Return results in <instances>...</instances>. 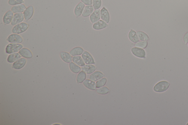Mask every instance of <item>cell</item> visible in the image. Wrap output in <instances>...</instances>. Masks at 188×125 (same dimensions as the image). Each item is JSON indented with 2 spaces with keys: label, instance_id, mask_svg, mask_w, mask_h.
<instances>
[{
  "label": "cell",
  "instance_id": "cell-25",
  "mask_svg": "<svg viewBox=\"0 0 188 125\" xmlns=\"http://www.w3.org/2000/svg\"><path fill=\"white\" fill-rule=\"evenodd\" d=\"M72 61L80 67H83L85 65V64L83 58L80 56H73Z\"/></svg>",
  "mask_w": 188,
  "mask_h": 125
},
{
  "label": "cell",
  "instance_id": "cell-35",
  "mask_svg": "<svg viewBox=\"0 0 188 125\" xmlns=\"http://www.w3.org/2000/svg\"><path fill=\"white\" fill-rule=\"evenodd\" d=\"M183 41L185 44H188V32L184 34L183 38Z\"/></svg>",
  "mask_w": 188,
  "mask_h": 125
},
{
  "label": "cell",
  "instance_id": "cell-15",
  "mask_svg": "<svg viewBox=\"0 0 188 125\" xmlns=\"http://www.w3.org/2000/svg\"><path fill=\"white\" fill-rule=\"evenodd\" d=\"M128 37L131 42L136 44L140 41L137 32L133 29H131L128 34Z\"/></svg>",
  "mask_w": 188,
  "mask_h": 125
},
{
  "label": "cell",
  "instance_id": "cell-1",
  "mask_svg": "<svg viewBox=\"0 0 188 125\" xmlns=\"http://www.w3.org/2000/svg\"><path fill=\"white\" fill-rule=\"evenodd\" d=\"M170 83L166 81H161L159 82L155 85L153 88L155 92L158 93H161L166 91L169 88Z\"/></svg>",
  "mask_w": 188,
  "mask_h": 125
},
{
  "label": "cell",
  "instance_id": "cell-31",
  "mask_svg": "<svg viewBox=\"0 0 188 125\" xmlns=\"http://www.w3.org/2000/svg\"><path fill=\"white\" fill-rule=\"evenodd\" d=\"M102 5V1L101 0H92V6L94 10L99 9Z\"/></svg>",
  "mask_w": 188,
  "mask_h": 125
},
{
  "label": "cell",
  "instance_id": "cell-3",
  "mask_svg": "<svg viewBox=\"0 0 188 125\" xmlns=\"http://www.w3.org/2000/svg\"><path fill=\"white\" fill-rule=\"evenodd\" d=\"M23 48V46L21 44L10 43L6 47V52L8 54H11L19 52Z\"/></svg>",
  "mask_w": 188,
  "mask_h": 125
},
{
  "label": "cell",
  "instance_id": "cell-10",
  "mask_svg": "<svg viewBox=\"0 0 188 125\" xmlns=\"http://www.w3.org/2000/svg\"><path fill=\"white\" fill-rule=\"evenodd\" d=\"M14 13L11 10H9L4 14L3 18V22L5 25L11 24L13 20Z\"/></svg>",
  "mask_w": 188,
  "mask_h": 125
},
{
  "label": "cell",
  "instance_id": "cell-27",
  "mask_svg": "<svg viewBox=\"0 0 188 125\" xmlns=\"http://www.w3.org/2000/svg\"><path fill=\"white\" fill-rule=\"evenodd\" d=\"M140 41H148L150 40L149 36L145 32L141 31H138L137 32Z\"/></svg>",
  "mask_w": 188,
  "mask_h": 125
},
{
  "label": "cell",
  "instance_id": "cell-2",
  "mask_svg": "<svg viewBox=\"0 0 188 125\" xmlns=\"http://www.w3.org/2000/svg\"><path fill=\"white\" fill-rule=\"evenodd\" d=\"M29 26V25L27 24L22 22L15 25L12 29L11 32L13 34H21L26 31Z\"/></svg>",
  "mask_w": 188,
  "mask_h": 125
},
{
  "label": "cell",
  "instance_id": "cell-6",
  "mask_svg": "<svg viewBox=\"0 0 188 125\" xmlns=\"http://www.w3.org/2000/svg\"><path fill=\"white\" fill-rule=\"evenodd\" d=\"M7 41L13 44H21L23 41V39L19 34H13L10 35L7 39Z\"/></svg>",
  "mask_w": 188,
  "mask_h": 125
},
{
  "label": "cell",
  "instance_id": "cell-17",
  "mask_svg": "<svg viewBox=\"0 0 188 125\" xmlns=\"http://www.w3.org/2000/svg\"><path fill=\"white\" fill-rule=\"evenodd\" d=\"M104 76V74L100 71H95L93 73L90 74L89 79L93 81L96 82Z\"/></svg>",
  "mask_w": 188,
  "mask_h": 125
},
{
  "label": "cell",
  "instance_id": "cell-4",
  "mask_svg": "<svg viewBox=\"0 0 188 125\" xmlns=\"http://www.w3.org/2000/svg\"><path fill=\"white\" fill-rule=\"evenodd\" d=\"M131 51L136 57L142 59L146 58V52L144 49L138 47H133L131 49Z\"/></svg>",
  "mask_w": 188,
  "mask_h": 125
},
{
  "label": "cell",
  "instance_id": "cell-14",
  "mask_svg": "<svg viewBox=\"0 0 188 125\" xmlns=\"http://www.w3.org/2000/svg\"><path fill=\"white\" fill-rule=\"evenodd\" d=\"M100 9L94 10L93 13L91 14L89 17V20L91 23L93 24L100 20Z\"/></svg>",
  "mask_w": 188,
  "mask_h": 125
},
{
  "label": "cell",
  "instance_id": "cell-21",
  "mask_svg": "<svg viewBox=\"0 0 188 125\" xmlns=\"http://www.w3.org/2000/svg\"><path fill=\"white\" fill-rule=\"evenodd\" d=\"M27 7L24 4H19L13 6L11 8V10L14 14L17 13L24 12Z\"/></svg>",
  "mask_w": 188,
  "mask_h": 125
},
{
  "label": "cell",
  "instance_id": "cell-16",
  "mask_svg": "<svg viewBox=\"0 0 188 125\" xmlns=\"http://www.w3.org/2000/svg\"><path fill=\"white\" fill-rule=\"evenodd\" d=\"M83 85L89 90L94 91L97 89L96 83L90 79H87L83 83Z\"/></svg>",
  "mask_w": 188,
  "mask_h": 125
},
{
  "label": "cell",
  "instance_id": "cell-23",
  "mask_svg": "<svg viewBox=\"0 0 188 125\" xmlns=\"http://www.w3.org/2000/svg\"><path fill=\"white\" fill-rule=\"evenodd\" d=\"M22 56L19 53H16L11 54L9 55L8 57H7V62L10 63H14L15 62L21 59L22 58Z\"/></svg>",
  "mask_w": 188,
  "mask_h": 125
},
{
  "label": "cell",
  "instance_id": "cell-33",
  "mask_svg": "<svg viewBox=\"0 0 188 125\" xmlns=\"http://www.w3.org/2000/svg\"><path fill=\"white\" fill-rule=\"evenodd\" d=\"M24 2V0H9L8 4L10 6H14L23 4Z\"/></svg>",
  "mask_w": 188,
  "mask_h": 125
},
{
  "label": "cell",
  "instance_id": "cell-34",
  "mask_svg": "<svg viewBox=\"0 0 188 125\" xmlns=\"http://www.w3.org/2000/svg\"><path fill=\"white\" fill-rule=\"evenodd\" d=\"M86 6L92 5V0H80Z\"/></svg>",
  "mask_w": 188,
  "mask_h": 125
},
{
  "label": "cell",
  "instance_id": "cell-13",
  "mask_svg": "<svg viewBox=\"0 0 188 125\" xmlns=\"http://www.w3.org/2000/svg\"><path fill=\"white\" fill-rule=\"evenodd\" d=\"M26 62L27 60L25 58H21L13 63L12 67L13 69L17 70L21 69L25 66Z\"/></svg>",
  "mask_w": 188,
  "mask_h": 125
},
{
  "label": "cell",
  "instance_id": "cell-29",
  "mask_svg": "<svg viewBox=\"0 0 188 125\" xmlns=\"http://www.w3.org/2000/svg\"><path fill=\"white\" fill-rule=\"evenodd\" d=\"M95 91L98 94L101 95H106L110 92L109 89L105 86L100 88L97 89Z\"/></svg>",
  "mask_w": 188,
  "mask_h": 125
},
{
  "label": "cell",
  "instance_id": "cell-9",
  "mask_svg": "<svg viewBox=\"0 0 188 125\" xmlns=\"http://www.w3.org/2000/svg\"><path fill=\"white\" fill-rule=\"evenodd\" d=\"M24 19V17L23 13H16L14 15L11 25L12 26H14L15 25L22 23Z\"/></svg>",
  "mask_w": 188,
  "mask_h": 125
},
{
  "label": "cell",
  "instance_id": "cell-22",
  "mask_svg": "<svg viewBox=\"0 0 188 125\" xmlns=\"http://www.w3.org/2000/svg\"><path fill=\"white\" fill-rule=\"evenodd\" d=\"M94 9L92 5L86 6L82 14V17H87L91 15L94 11Z\"/></svg>",
  "mask_w": 188,
  "mask_h": 125
},
{
  "label": "cell",
  "instance_id": "cell-12",
  "mask_svg": "<svg viewBox=\"0 0 188 125\" xmlns=\"http://www.w3.org/2000/svg\"><path fill=\"white\" fill-rule=\"evenodd\" d=\"M108 26V24L102 20H100L96 23L93 24L92 28L95 30L100 31L105 29Z\"/></svg>",
  "mask_w": 188,
  "mask_h": 125
},
{
  "label": "cell",
  "instance_id": "cell-19",
  "mask_svg": "<svg viewBox=\"0 0 188 125\" xmlns=\"http://www.w3.org/2000/svg\"><path fill=\"white\" fill-rule=\"evenodd\" d=\"M22 57L27 59H32L33 55L32 52L28 49L26 48H23L19 52Z\"/></svg>",
  "mask_w": 188,
  "mask_h": 125
},
{
  "label": "cell",
  "instance_id": "cell-28",
  "mask_svg": "<svg viewBox=\"0 0 188 125\" xmlns=\"http://www.w3.org/2000/svg\"><path fill=\"white\" fill-rule=\"evenodd\" d=\"M86 74L83 71H80L77 75V83H82L86 79Z\"/></svg>",
  "mask_w": 188,
  "mask_h": 125
},
{
  "label": "cell",
  "instance_id": "cell-5",
  "mask_svg": "<svg viewBox=\"0 0 188 125\" xmlns=\"http://www.w3.org/2000/svg\"><path fill=\"white\" fill-rule=\"evenodd\" d=\"M81 56L86 64H95V62L94 58L89 52L86 51H84L83 54H82Z\"/></svg>",
  "mask_w": 188,
  "mask_h": 125
},
{
  "label": "cell",
  "instance_id": "cell-37",
  "mask_svg": "<svg viewBox=\"0 0 188 125\" xmlns=\"http://www.w3.org/2000/svg\"></svg>",
  "mask_w": 188,
  "mask_h": 125
},
{
  "label": "cell",
  "instance_id": "cell-18",
  "mask_svg": "<svg viewBox=\"0 0 188 125\" xmlns=\"http://www.w3.org/2000/svg\"><path fill=\"white\" fill-rule=\"evenodd\" d=\"M82 71H84L88 75H90L95 72L97 69L96 66L94 65H87L82 67Z\"/></svg>",
  "mask_w": 188,
  "mask_h": 125
},
{
  "label": "cell",
  "instance_id": "cell-30",
  "mask_svg": "<svg viewBox=\"0 0 188 125\" xmlns=\"http://www.w3.org/2000/svg\"><path fill=\"white\" fill-rule=\"evenodd\" d=\"M107 79L105 77H103L100 79L96 82V86L97 89L104 87L105 85L107 82Z\"/></svg>",
  "mask_w": 188,
  "mask_h": 125
},
{
  "label": "cell",
  "instance_id": "cell-32",
  "mask_svg": "<svg viewBox=\"0 0 188 125\" xmlns=\"http://www.w3.org/2000/svg\"><path fill=\"white\" fill-rule=\"evenodd\" d=\"M148 44V43L147 41H140L138 43L135 44V46L140 47V48L143 49H145L147 47Z\"/></svg>",
  "mask_w": 188,
  "mask_h": 125
},
{
  "label": "cell",
  "instance_id": "cell-36",
  "mask_svg": "<svg viewBox=\"0 0 188 125\" xmlns=\"http://www.w3.org/2000/svg\"><path fill=\"white\" fill-rule=\"evenodd\" d=\"M187 125H188V123H187Z\"/></svg>",
  "mask_w": 188,
  "mask_h": 125
},
{
  "label": "cell",
  "instance_id": "cell-24",
  "mask_svg": "<svg viewBox=\"0 0 188 125\" xmlns=\"http://www.w3.org/2000/svg\"><path fill=\"white\" fill-rule=\"evenodd\" d=\"M84 51L83 49L80 47H74L70 52V54L72 56H80L83 54Z\"/></svg>",
  "mask_w": 188,
  "mask_h": 125
},
{
  "label": "cell",
  "instance_id": "cell-26",
  "mask_svg": "<svg viewBox=\"0 0 188 125\" xmlns=\"http://www.w3.org/2000/svg\"><path fill=\"white\" fill-rule=\"evenodd\" d=\"M69 68L72 72L75 74H78L81 71V68L74 62H71L69 63Z\"/></svg>",
  "mask_w": 188,
  "mask_h": 125
},
{
  "label": "cell",
  "instance_id": "cell-7",
  "mask_svg": "<svg viewBox=\"0 0 188 125\" xmlns=\"http://www.w3.org/2000/svg\"><path fill=\"white\" fill-rule=\"evenodd\" d=\"M101 19L107 24L110 23V16L108 10L105 7H103L100 10Z\"/></svg>",
  "mask_w": 188,
  "mask_h": 125
},
{
  "label": "cell",
  "instance_id": "cell-11",
  "mask_svg": "<svg viewBox=\"0 0 188 125\" xmlns=\"http://www.w3.org/2000/svg\"><path fill=\"white\" fill-rule=\"evenodd\" d=\"M85 6V5L81 1L75 6L74 9V13L76 17H79L82 16Z\"/></svg>",
  "mask_w": 188,
  "mask_h": 125
},
{
  "label": "cell",
  "instance_id": "cell-8",
  "mask_svg": "<svg viewBox=\"0 0 188 125\" xmlns=\"http://www.w3.org/2000/svg\"><path fill=\"white\" fill-rule=\"evenodd\" d=\"M34 7L32 6H29L27 7L23 12L24 17L26 21H28L32 17L34 14Z\"/></svg>",
  "mask_w": 188,
  "mask_h": 125
},
{
  "label": "cell",
  "instance_id": "cell-20",
  "mask_svg": "<svg viewBox=\"0 0 188 125\" xmlns=\"http://www.w3.org/2000/svg\"><path fill=\"white\" fill-rule=\"evenodd\" d=\"M60 56L62 60L67 63H71L72 61V56L67 52L64 51L61 52Z\"/></svg>",
  "mask_w": 188,
  "mask_h": 125
}]
</instances>
